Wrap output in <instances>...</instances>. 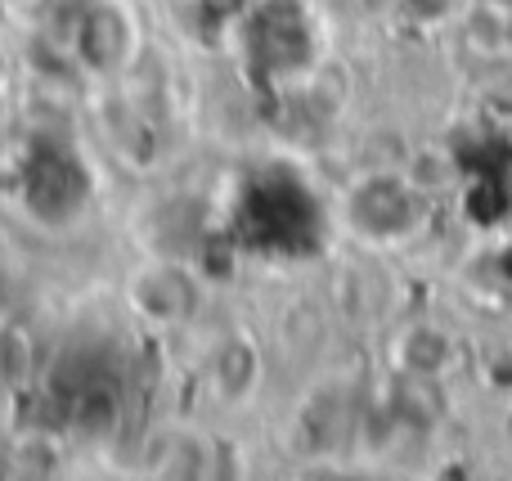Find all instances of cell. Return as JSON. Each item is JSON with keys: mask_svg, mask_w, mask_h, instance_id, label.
Segmentation results:
<instances>
[{"mask_svg": "<svg viewBox=\"0 0 512 481\" xmlns=\"http://www.w3.org/2000/svg\"><path fill=\"white\" fill-rule=\"evenodd\" d=\"M346 221H351L355 234H364L373 243L405 239L423 221V194L400 176H369L346 198Z\"/></svg>", "mask_w": 512, "mask_h": 481, "instance_id": "6da1fadb", "label": "cell"}, {"mask_svg": "<svg viewBox=\"0 0 512 481\" xmlns=\"http://www.w3.org/2000/svg\"><path fill=\"white\" fill-rule=\"evenodd\" d=\"M131 302L140 315H149L153 324H176L194 311V284L171 266H153L144 275H135Z\"/></svg>", "mask_w": 512, "mask_h": 481, "instance_id": "7a4b0ae2", "label": "cell"}, {"mask_svg": "<svg viewBox=\"0 0 512 481\" xmlns=\"http://www.w3.org/2000/svg\"><path fill=\"white\" fill-rule=\"evenodd\" d=\"M396 356H400V369H405V374L441 378L445 369L454 365V342H450V333L436 329V324H409L400 347H396Z\"/></svg>", "mask_w": 512, "mask_h": 481, "instance_id": "3957f363", "label": "cell"}, {"mask_svg": "<svg viewBox=\"0 0 512 481\" xmlns=\"http://www.w3.org/2000/svg\"><path fill=\"white\" fill-rule=\"evenodd\" d=\"M391 414H396V428H418V432H432L445 414V396L436 392V378H418L405 374L400 378V392L391 401Z\"/></svg>", "mask_w": 512, "mask_h": 481, "instance_id": "277c9868", "label": "cell"}, {"mask_svg": "<svg viewBox=\"0 0 512 481\" xmlns=\"http://www.w3.org/2000/svg\"><path fill=\"white\" fill-rule=\"evenodd\" d=\"M472 32L468 41L481 45V54H504L512 50V0H481L472 9Z\"/></svg>", "mask_w": 512, "mask_h": 481, "instance_id": "5b68a950", "label": "cell"}, {"mask_svg": "<svg viewBox=\"0 0 512 481\" xmlns=\"http://www.w3.org/2000/svg\"><path fill=\"white\" fill-rule=\"evenodd\" d=\"M256 347L243 338L225 342L221 356H216V387H221L225 396H248L252 383H256Z\"/></svg>", "mask_w": 512, "mask_h": 481, "instance_id": "8992f818", "label": "cell"}, {"mask_svg": "<svg viewBox=\"0 0 512 481\" xmlns=\"http://www.w3.org/2000/svg\"><path fill=\"white\" fill-rule=\"evenodd\" d=\"M162 441L171 446V455H162V450H153L149 455V464L158 468V473H203L207 450H203V441H198L194 432H167Z\"/></svg>", "mask_w": 512, "mask_h": 481, "instance_id": "52a82bcc", "label": "cell"}, {"mask_svg": "<svg viewBox=\"0 0 512 481\" xmlns=\"http://www.w3.org/2000/svg\"><path fill=\"white\" fill-rule=\"evenodd\" d=\"M454 5H459V0H400L405 18L418 27H432V23H441V18H450Z\"/></svg>", "mask_w": 512, "mask_h": 481, "instance_id": "ba28073f", "label": "cell"}, {"mask_svg": "<svg viewBox=\"0 0 512 481\" xmlns=\"http://www.w3.org/2000/svg\"><path fill=\"white\" fill-rule=\"evenodd\" d=\"M499 270H504V279H508V284H512V243H508V248H504V252H499Z\"/></svg>", "mask_w": 512, "mask_h": 481, "instance_id": "9c48e42d", "label": "cell"}]
</instances>
